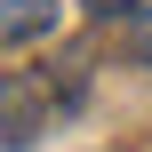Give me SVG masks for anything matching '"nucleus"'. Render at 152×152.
Listing matches in <instances>:
<instances>
[{"label":"nucleus","mask_w":152,"mask_h":152,"mask_svg":"<svg viewBox=\"0 0 152 152\" xmlns=\"http://www.w3.org/2000/svg\"><path fill=\"white\" fill-rule=\"evenodd\" d=\"M48 128V88L32 80V72H0V144H32Z\"/></svg>","instance_id":"f257e3e1"},{"label":"nucleus","mask_w":152,"mask_h":152,"mask_svg":"<svg viewBox=\"0 0 152 152\" xmlns=\"http://www.w3.org/2000/svg\"><path fill=\"white\" fill-rule=\"evenodd\" d=\"M80 8H88V16H128L136 0H80Z\"/></svg>","instance_id":"20e7f679"},{"label":"nucleus","mask_w":152,"mask_h":152,"mask_svg":"<svg viewBox=\"0 0 152 152\" xmlns=\"http://www.w3.org/2000/svg\"><path fill=\"white\" fill-rule=\"evenodd\" d=\"M56 32V0H0V48H32Z\"/></svg>","instance_id":"f03ea898"},{"label":"nucleus","mask_w":152,"mask_h":152,"mask_svg":"<svg viewBox=\"0 0 152 152\" xmlns=\"http://www.w3.org/2000/svg\"><path fill=\"white\" fill-rule=\"evenodd\" d=\"M136 64H152V8L136 16Z\"/></svg>","instance_id":"7ed1b4c3"}]
</instances>
